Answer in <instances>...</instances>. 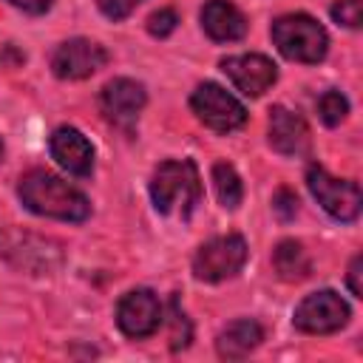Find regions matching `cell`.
Masks as SVG:
<instances>
[{
	"label": "cell",
	"mask_w": 363,
	"mask_h": 363,
	"mask_svg": "<svg viewBox=\"0 0 363 363\" xmlns=\"http://www.w3.org/2000/svg\"><path fill=\"white\" fill-rule=\"evenodd\" d=\"M17 196L31 213L45 218L85 221L91 216V204L85 193L48 170H28L17 184Z\"/></svg>",
	"instance_id": "cell-1"
},
{
	"label": "cell",
	"mask_w": 363,
	"mask_h": 363,
	"mask_svg": "<svg viewBox=\"0 0 363 363\" xmlns=\"http://www.w3.org/2000/svg\"><path fill=\"white\" fill-rule=\"evenodd\" d=\"M150 199H153V207L164 216L176 204H182V216L187 218L193 213V207L199 204V199H201V182H199L196 164L190 159L162 162L153 170V179H150Z\"/></svg>",
	"instance_id": "cell-2"
},
{
	"label": "cell",
	"mask_w": 363,
	"mask_h": 363,
	"mask_svg": "<svg viewBox=\"0 0 363 363\" xmlns=\"http://www.w3.org/2000/svg\"><path fill=\"white\" fill-rule=\"evenodd\" d=\"M272 43L286 60L306 62V65L320 62L329 51L326 28L309 14H284V17H278L272 23Z\"/></svg>",
	"instance_id": "cell-3"
},
{
	"label": "cell",
	"mask_w": 363,
	"mask_h": 363,
	"mask_svg": "<svg viewBox=\"0 0 363 363\" xmlns=\"http://www.w3.org/2000/svg\"><path fill=\"white\" fill-rule=\"evenodd\" d=\"M247 261V241L238 233L204 241L193 258V275L204 284H218L241 272Z\"/></svg>",
	"instance_id": "cell-4"
},
{
	"label": "cell",
	"mask_w": 363,
	"mask_h": 363,
	"mask_svg": "<svg viewBox=\"0 0 363 363\" xmlns=\"http://www.w3.org/2000/svg\"><path fill=\"white\" fill-rule=\"evenodd\" d=\"M349 315H352L349 303L335 289H320V292L306 295L295 306L292 323H295V329H301L306 335H332L349 323Z\"/></svg>",
	"instance_id": "cell-5"
},
{
	"label": "cell",
	"mask_w": 363,
	"mask_h": 363,
	"mask_svg": "<svg viewBox=\"0 0 363 363\" xmlns=\"http://www.w3.org/2000/svg\"><path fill=\"white\" fill-rule=\"evenodd\" d=\"M190 108L207 128L218 133H230L247 122L244 105L216 82H201L190 96Z\"/></svg>",
	"instance_id": "cell-6"
},
{
	"label": "cell",
	"mask_w": 363,
	"mask_h": 363,
	"mask_svg": "<svg viewBox=\"0 0 363 363\" xmlns=\"http://www.w3.org/2000/svg\"><path fill=\"white\" fill-rule=\"evenodd\" d=\"M306 184L309 193L318 199V204L337 221H354L360 213V187L349 179H335L329 176L320 164H312L306 170Z\"/></svg>",
	"instance_id": "cell-7"
},
{
	"label": "cell",
	"mask_w": 363,
	"mask_h": 363,
	"mask_svg": "<svg viewBox=\"0 0 363 363\" xmlns=\"http://www.w3.org/2000/svg\"><path fill=\"white\" fill-rule=\"evenodd\" d=\"M162 323V303L150 289H130L116 303V326L128 337H147Z\"/></svg>",
	"instance_id": "cell-8"
},
{
	"label": "cell",
	"mask_w": 363,
	"mask_h": 363,
	"mask_svg": "<svg viewBox=\"0 0 363 363\" xmlns=\"http://www.w3.org/2000/svg\"><path fill=\"white\" fill-rule=\"evenodd\" d=\"M105 62H108V51L99 43L85 40V37L65 40L62 45H57L51 57V68L60 79H85L96 74Z\"/></svg>",
	"instance_id": "cell-9"
},
{
	"label": "cell",
	"mask_w": 363,
	"mask_h": 363,
	"mask_svg": "<svg viewBox=\"0 0 363 363\" xmlns=\"http://www.w3.org/2000/svg\"><path fill=\"white\" fill-rule=\"evenodd\" d=\"M221 71L233 79V85L244 94V96H261L264 91L272 88V82L278 79V68L269 57L264 54H238V57H227L221 60Z\"/></svg>",
	"instance_id": "cell-10"
},
{
	"label": "cell",
	"mask_w": 363,
	"mask_h": 363,
	"mask_svg": "<svg viewBox=\"0 0 363 363\" xmlns=\"http://www.w3.org/2000/svg\"><path fill=\"white\" fill-rule=\"evenodd\" d=\"M145 102H147L145 88L136 79H128V77L111 79L102 88V96H99V105H102L105 119L113 122V125H119V128H130L136 122L139 111L145 108Z\"/></svg>",
	"instance_id": "cell-11"
},
{
	"label": "cell",
	"mask_w": 363,
	"mask_h": 363,
	"mask_svg": "<svg viewBox=\"0 0 363 363\" xmlns=\"http://www.w3.org/2000/svg\"><path fill=\"white\" fill-rule=\"evenodd\" d=\"M269 145L284 156H303L309 153V145H312L309 125L298 111L275 105L269 111Z\"/></svg>",
	"instance_id": "cell-12"
},
{
	"label": "cell",
	"mask_w": 363,
	"mask_h": 363,
	"mask_svg": "<svg viewBox=\"0 0 363 363\" xmlns=\"http://www.w3.org/2000/svg\"><path fill=\"white\" fill-rule=\"evenodd\" d=\"M51 156L60 162V167H65L74 176H88L94 170V147L91 142L77 130V128H57L51 136Z\"/></svg>",
	"instance_id": "cell-13"
},
{
	"label": "cell",
	"mask_w": 363,
	"mask_h": 363,
	"mask_svg": "<svg viewBox=\"0 0 363 363\" xmlns=\"http://www.w3.org/2000/svg\"><path fill=\"white\" fill-rule=\"evenodd\" d=\"M201 28L218 43H233L247 34V17L230 0H207L201 9Z\"/></svg>",
	"instance_id": "cell-14"
},
{
	"label": "cell",
	"mask_w": 363,
	"mask_h": 363,
	"mask_svg": "<svg viewBox=\"0 0 363 363\" xmlns=\"http://www.w3.org/2000/svg\"><path fill=\"white\" fill-rule=\"evenodd\" d=\"M264 340V329L258 320L252 318H241V320H233L230 326H224L216 337V349L224 360H241L247 357L258 343Z\"/></svg>",
	"instance_id": "cell-15"
},
{
	"label": "cell",
	"mask_w": 363,
	"mask_h": 363,
	"mask_svg": "<svg viewBox=\"0 0 363 363\" xmlns=\"http://www.w3.org/2000/svg\"><path fill=\"white\" fill-rule=\"evenodd\" d=\"M272 267H275L278 278L286 284H298V281L309 278V272H312V261H309L306 250L292 238L278 241V247L272 250Z\"/></svg>",
	"instance_id": "cell-16"
},
{
	"label": "cell",
	"mask_w": 363,
	"mask_h": 363,
	"mask_svg": "<svg viewBox=\"0 0 363 363\" xmlns=\"http://www.w3.org/2000/svg\"><path fill=\"white\" fill-rule=\"evenodd\" d=\"M213 190H216L221 207L235 210L241 204L244 184H241V179H238V173H235V167L230 162H216L213 164Z\"/></svg>",
	"instance_id": "cell-17"
},
{
	"label": "cell",
	"mask_w": 363,
	"mask_h": 363,
	"mask_svg": "<svg viewBox=\"0 0 363 363\" xmlns=\"http://www.w3.org/2000/svg\"><path fill=\"white\" fill-rule=\"evenodd\" d=\"M346 113H349V99L340 91H326L318 99V116H320L323 125L335 128V125H340L346 119Z\"/></svg>",
	"instance_id": "cell-18"
},
{
	"label": "cell",
	"mask_w": 363,
	"mask_h": 363,
	"mask_svg": "<svg viewBox=\"0 0 363 363\" xmlns=\"http://www.w3.org/2000/svg\"><path fill=\"white\" fill-rule=\"evenodd\" d=\"M332 20L346 28H360L363 23V3L360 0H337L332 6Z\"/></svg>",
	"instance_id": "cell-19"
},
{
	"label": "cell",
	"mask_w": 363,
	"mask_h": 363,
	"mask_svg": "<svg viewBox=\"0 0 363 363\" xmlns=\"http://www.w3.org/2000/svg\"><path fill=\"white\" fill-rule=\"evenodd\" d=\"M176 26H179V14L173 9H159L147 17V31L153 37H167L176 31Z\"/></svg>",
	"instance_id": "cell-20"
},
{
	"label": "cell",
	"mask_w": 363,
	"mask_h": 363,
	"mask_svg": "<svg viewBox=\"0 0 363 363\" xmlns=\"http://www.w3.org/2000/svg\"><path fill=\"white\" fill-rule=\"evenodd\" d=\"M272 210H275V216H278L281 221H292L295 213H298V196H295L292 190L281 187V190L272 196Z\"/></svg>",
	"instance_id": "cell-21"
},
{
	"label": "cell",
	"mask_w": 363,
	"mask_h": 363,
	"mask_svg": "<svg viewBox=\"0 0 363 363\" xmlns=\"http://www.w3.org/2000/svg\"><path fill=\"white\" fill-rule=\"evenodd\" d=\"M142 0H96V6H99V11L108 17V20H125L136 6H139Z\"/></svg>",
	"instance_id": "cell-22"
},
{
	"label": "cell",
	"mask_w": 363,
	"mask_h": 363,
	"mask_svg": "<svg viewBox=\"0 0 363 363\" xmlns=\"http://www.w3.org/2000/svg\"><path fill=\"white\" fill-rule=\"evenodd\" d=\"M360 269H363V258L354 255L352 264H349V289H352V295H357V298L363 295V286H360V275H363V272H360Z\"/></svg>",
	"instance_id": "cell-23"
},
{
	"label": "cell",
	"mask_w": 363,
	"mask_h": 363,
	"mask_svg": "<svg viewBox=\"0 0 363 363\" xmlns=\"http://www.w3.org/2000/svg\"><path fill=\"white\" fill-rule=\"evenodd\" d=\"M9 3L23 9V11H28V14H45L54 0H9Z\"/></svg>",
	"instance_id": "cell-24"
},
{
	"label": "cell",
	"mask_w": 363,
	"mask_h": 363,
	"mask_svg": "<svg viewBox=\"0 0 363 363\" xmlns=\"http://www.w3.org/2000/svg\"><path fill=\"white\" fill-rule=\"evenodd\" d=\"M0 159H3V142H0Z\"/></svg>",
	"instance_id": "cell-25"
}]
</instances>
